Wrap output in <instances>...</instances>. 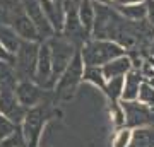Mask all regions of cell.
I'll list each match as a JSON object with an SVG mask.
<instances>
[{"mask_svg":"<svg viewBox=\"0 0 154 147\" xmlns=\"http://www.w3.org/2000/svg\"><path fill=\"white\" fill-rule=\"evenodd\" d=\"M152 57H154V43H152Z\"/></svg>","mask_w":154,"mask_h":147,"instance_id":"4316f807","label":"cell"},{"mask_svg":"<svg viewBox=\"0 0 154 147\" xmlns=\"http://www.w3.org/2000/svg\"><path fill=\"white\" fill-rule=\"evenodd\" d=\"M0 113L16 125L21 123L22 118H24V109L16 99V94L9 89L0 91Z\"/></svg>","mask_w":154,"mask_h":147,"instance_id":"3957f363","label":"cell"},{"mask_svg":"<svg viewBox=\"0 0 154 147\" xmlns=\"http://www.w3.org/2000/svg\"><path fill=\"white\" fill-rule=\"evenodd\" d=\"M106 91V94L110 96L113 101L122 98V91H123V77H113V79H108L103 87Z\"/></svg>","mask_w":154,"mask_h":147,"instance_id":"9a60e30c","label":"cell"},{"mask_svg":"<svg viewBox=\"0 0 154 147\" xmlns=\"http://www.w3.org/2000/svg\"><path fill=\"white\" fill-rule=\"evenodd\" d=\"M72 57V46L65 43H58L55 51H53V58H51V74L58 75L63 69L67 67V63H70Z\"/></svg>","mask_w":154,"mask_h":147,"instance_id":"ba28073f","label":"cell"},{"mask_svg":"<svg viewBox=\"0 0 154 147\" xmlns=\"http://www.w3.org/2000/svg\"><path fill=\"white\" fill-rule=\"evenodd\" d=\"M108 2H110V0H108Z\"/></svg>","mask_w":154,"mask_h":147,"instance_id":"f1b7e54d","label":"cell"},{"mask_svg":"<svg viewBox=\"0 0 154 147\" xmlns=\"http://www.w3.org/2000/svg\"><path fill=\"white\" fill-rule=\"evenodd\" d=\"M137 101L146 104V106L154 108V87L149 82H144V81L140 82V87H139V93H137Z\"/></svg>","mask_w":154,"mask_h":147,"instance_id":"2e32d148","label":"cell"},{"mask_svg":"<svg viewBox=\"0 0 154 147\" xmlns=\"http://www.w3.org/2000/svg\"><path fill=\"white\" fill-rule=\"evenodd\" d=\"M17 55H19V69H21L22 74H33L34 69H36V58H38V51H36V46L34 44H19V50H17Z\"/></svg>","mask_w":154,"mask_h":147,"instance_id":"52a82bcc","label":"cell"},{"mask_svg":"<svg viewBox=\"0 0 154 147\" xmlns=\"http://www.w3.org/2000/svg\"><path fill=\"white\" fill-rule=\"evenodd\" d=\"M0 60L2 62H11L12 60V53L11 51H7L2 44H0Z\"/></svg>","mask_w":154,"mask_h":147,"instance_id":"603a6c76","label":"cell"},{"mask_svg":"<svg viewBox=\"0 0 154 147\" xmlns=\"http://www.w3.org/2000/svg\"><path fill=\"white\" fill-rule=\"evenodd\" d=\"M140 2H146V0H115L116 5H130V4H140Z\"/></svg>","mask_w":154,"mask_h":147,"instance_id":"cb8c5ba5","label":"cell"},{"mask_svg":"<svg viewBox=\"0 0 154 147\" xmlns=\"http://www.w3.org/2000/svg\"><path fill=\"white\" fill-rule=\"evenodd\" d=\"M142 82V74L135 69H130L123 75V91H122V101H135L137 99L139 87Z\"/></svg>","mask_w":154,"mask_h":147,"instance_id":"5b68a950","label":"cell"},{"mask_svg":"<svg viewBox=\"0 0 154 147\" xmlns=\"http://www.w3.org/2000/svg\"><path fill=\"white\" fill-rule=\"evenodd\" d=\"M21 145H22L21 133L14 132V133H11L9 137H5V139L2 140V145H0V147H21Z\"/></svg>","mask_w":154,"mask_h":147,"instance_id":"44dd1931","label":"cell"},{"mask_svg":"<svg viewBox=\"0 0 154 147\" xmlns=\"http://www.w3.org/2000/svg\"><path fill=\"white\" fill-rule=\"evenodd\" d=\"M24 137H26V140L31 147L36 145V140H38L39 137V132H41V125H43V121H41V111L39 109H33V111H29L28 115H24Z\"/></svg>","mask_w":154,"mask_h":147,"instance_id":"277c9868","label":"cell"},{"mask_svg":"<svg viewBox=\"0 0 154 147\" xmlns=\"http://www.w3.org/2000/svg\"><path fill=\"white\" fill-rule=\"evenodd\" d=\"M82 65L84 63H81V58L77 57L75 60L70 63V67L67 69L65 79L62 81V86H63V84H72V82H75L79 77H82Z\"/></svg>","mask_w":154,"mask_h":147,"instance_id":"ac0fdd59","label":"cell"},{"mask_svg":"<svg viewBox=\"0 0 154 147\" xmlns=\"http://www.w3.org/2000/svg\"><path fill=\"white\" fill-rule=\"evenodd\" d=\"M130 69H132V60L125 55H122V57H116L108 63H105L101 67V72H103L105 79L108 81V79H113V77H123Z\"/></svg>","mask_w":154,"mask_h":147,"instance_id":"8992f818","label":"cell"},{"mask_svg":"<svg viewBox=\"0 0 154 147\" xmlns=\"http://www.w3.org/2000/svg\"><path fill=\"white\" fill-rule=\"evenodd\" d=\"M36 75L39 81H46L51 75V53L48 46H43L39 50L36 58Z\"/></svg>","mask_w":154,"mask_h":147,"instance_id":"30bf717a","label":"cell"},{"mask_svg":"<svg viewBox=\"0 0 154 147\" xmlns=\"http://www.w3.org/2000/svg\"><path fill=\"white\" fill-rule=\"evenodd\" d=\"M128 147H154V127L135 128L130 135Z\"/></svg>","mask_w":154,"mask_h":147,"instance_id":"9c48e42d","label":"cell"},{"mask_svg":"<svg viewBox=\"0 0 154 147\" xmlns=\"http://www.w3.org/2000/svg\"><path fill=\"white\" fill-rule=\"evenodd\" d=\"M79 17H81V24L86 29H91L94 24V9L91 0H81V5H79Z\"/></svg>","mask_w":154,"mask_h":147,"instance_id":"5bb4252c","label":"cell"},{"mask_svg":"<svg viewBox=\"0 0 154 147\" xmlns=\"http://www.w3.org/2000/svg\"><path fill=\"white\" fill-rule=\"evenodd\" d=\"M123 111V125L127 128H140V127L154 125V108L135 101H122Z\"/></svg>","mask_w":154,"mask_h":147,"instance_id":"7a4b0ae2","label":"cell"},{"mask_svg":"<svg viewBox=\"0 0 154 147\" xmlns=\"http://www.w3.org/2000/svg\"><path fill=\"white\" fill-rule=\"evenodd\" d=\"M125 55L122 44L108 39H96L84 46L82 50V62L86 67H103L110 60Z\"/></svg>","mask_w":154,"mask_h":147,"instance_id":"6da1fadb","label":"cell"},{"mask_svg":"<svg viewBox=\"0 0 154 147\" xmlns=\"http://www.w3.org/2000/svg\"><path fill=\"white\" fill-rule=\"evenodd\" d=\"M82 77L86 79V81H91L94 82L98 87H105L106 84V79L105 75H103V72H101V67H86V70L82 72Z\"/></svg>","mask_w":154,"mask_h":147,"instance_id":"e0dca14e","label":"cell"},{"mask_svg":"<svg viewBox=\"0 0 154 147\" xmlns=\"http://www.w3.org/2000/svg\"><path fill=\"white\" fill-rule=\"evenodd\" d=\"M53 2H57V0H53Z\"/></svg>","mask_w":154,"mask_h":147,"instance_id":"83f0119b","label":"cell"},{"mask_svg":"<svg viewBox=\"0 0 154 147\" xmlns=\"http://www.w3.org/2000/svg\"><path fill=\"white\" fill-rule=\"evenodd\" d=\"M116 9L120 11L122 16H125L127 19H130V21L144 19L146 14H147L146 2H140V4H130V5H116Z\"/></svg>","mask_w":154,"mask_h":147,"instance_id":"7c38bea8","label":"cell"},{"mask_svg":"<svg viewBox=\"0 0 154 147\" xmlns=\"http://www.w3.org/2000/svg\"><path fill=\"white\" fill-rule=\"evenodd\" d=\"M0 44L11 51V53H17L19 50V38H17V33L12 31L5 26H0Z\"/></svg>","mask_w":154,"mask_h":147,"instance_id":"4fadbf2b","label":"cell"},{"mask_svg":"<svg viewBox=\"0 0 154 147\" xmlns=\"http://www.w3.org/2000/svg\"><path fill=\"white\" fill-rule=\"evenodd\" d=\"M146 9H147L146 17H149L151 24L154 26V0H147V2H146Z\"/></svg>","mask_w":154,"mask_h":147,"instance_id":"7402d4cb","label":"cell"},{"mask_svg":"<svg viewBox=\"0 0 154 147\" xmlns=\"http://www.w3.org/2000/svg\"><path fill=\"white\" fill-rule=\"evenodd\" d=\"M147 82H149V84H151V86L154 87V75H152V77H149V81H147Z\"/></svg>","mask_w":154,"mask_h":147,"instance_id":"484cf974","label":"cell"},{"mask_svg":"<svg viewBox=\"0 0 154 147\" xmlns=\"http://www.w3.org/2000/svg\"><path fill=\"white\" fill-rule=\"evenodd\" d=\"M130 135H132V130L130 128H123L116 133L115 142H113V147H128V142H130Z\"/></svg>","mask_w":154,"mask_h":147,"instance_id":"ffe728a7","label":"cell"},{"mask_svg":"<svg viewBox=\"0 0 154 147\" xmlns=\"http://www.w3.org/2000/svg\"><path fill=\"white\" fill-rule=\"evenodd\" d=\"M147 65L151 67V69H152V72H154V57H151V58H149V62H147Z\"/></svg>","mask_w":154,"mask_h":147,"instance_id":"d4e9b609","label":"cell"},{"mask_svg":"<svg viewBox=\"0 0 154 147\" xmlns=\"http://www.w3.org/2000/svg\"><path fill=\"white\" fill-rule=\"evenodd\" d=\"M17 99L24 106H33L39 99V93H38V89L34 86H31L29 82H24V84H21L17 87Z\"/></svg>","mask_w":154,"mask_h":147,"instance_id":"8fae6325","label":"cell"},{"mask_svg":"<svg viewBox=\"0 0 154 147\" xmlns=\"http://www.w3.org/2000/svg\"><path fill=\"white\" fill-rule=\"evenodd\" d=\"M14 132H16V123H12L9 118H5L0 113V140H4L5 137H9Z\"/></svg>","mask_w":154,"mask_h":147,"instance_id":"d6986e66","label":"cell"}]
</instances>
